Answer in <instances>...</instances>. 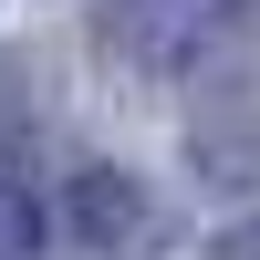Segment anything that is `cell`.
<instances>
[{
    "label": "cell",
    "mask_w": 260,
    "mask_h": 260,
    "mask_svg": "<svg viewBox=\"0 0 260 260\" xmlns=\"http://www.w3.org/2000/svg\"><path fill=\"white\" fill-rule=\"evenodd\" d=\"M219 260H260V219H250V229H229V240H219Z\"/></svg>",
    "instance_id": "277c9868"
},
{
    "label": "cell",
    "mask_w": 260,
    "mask_h": 260,
    "mask_svg": "<svg viewBox=\"0 0 260 260\" xmlns=\"http://www.w3.org/2000/svg\"><path fill=\"white\" fill-rule=\"evenodd\" d=\"M21 250H31V208L0 187V260H21Z\"/></svg>",
    "instance_id": "3957f363"
},
{
    "label": "cell",
    "mask_w": 260,
    "mask_h": 260,
    "mask_svg": "<svg viewBox=\"0 0 260 260\" xmlns=\"http://www.w3.org/2000/svg\"><path fill=\"white\" fill-rule=\"evenodd\" d=\"M62 208H73V229H94V240H136L146 229V198L115 177V167H83V177L62 187Z\"/></svg>",
    "instance_id": "7a4b0ae2"
},
{
    "label": "cell",
    "mask_w": 260,
    "mask_h": 260,
    "mask_svg": "<svg viewBox=\"0 0 260 260\" xmlns=\"http://www.w3.org/2000/svg\"><path fill=\"white\" fill-rule=\"evenodd\" d=\"M260 0H104L94 11V42L115 73H177V62H198L208 42L229 31V21H250Z\"/></svg>",
    "instance_id": "6da1fadb"
}]
</instances>
